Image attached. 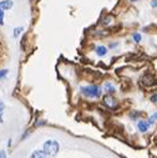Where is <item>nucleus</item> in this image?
<instances>
[{
    "mask_svg": "<svg viewBox=\"0 0 157 158\" xmlns=\"http://www.w3.org/2000/svg\"><path fill=\"white\" fill-rule=\"evenodd\" d=\"M59 149H60V144H59V142H56L54 139L46 141L44 143V148H43V151L45 152V154L46 156H50V157L56 156L57 152H59Z\"/></svg>",
    "mask_w": 157,
    "mask_h": 158,
    "instance_id": "obj_1",
    "label": "nucleus"
},
{
    "mask_svg": "<svg viewBox=\"0 0 157 158\" xmlns=\"http://www.w3.org/2000/svg\"><path fill=\"white\" fill-rule=\"evenodd\" d=\"M81 91L89 97H99L101 95V89L99 86H85L81 87Z\"/></svg>",
    "mask_w": 157,
    "mask_h": 158,
    "instance_id": "obj_2",
    "label": "nucleus"
},
{
    "mask_svg": "<svg viewBox=\"0 0 157 158\" xmlns=\"http://www.w3.org/2000/svg\"><path fill=\"white\" fill-rule=\"evenodd\" d=\"M104 103H105L107 107H110V108H116V107H117L116 100H115L112 96H110V95H107V96L104 97Z\"/></svg>",
    "mask_w": 157,
    "mask_h": 158,
    "instance_id": "obj_3",
    "label": "nucleus"
},
{
    "mask_svg": "<svg viewBox=\"0 0 157 158\" xmlns=\"http://www.w3.org/2000/svg\"><path fill=\"white\" fill-rule=\"evenodd\" d=\"M11 8H13L11 0H3V2H0V9L2 10H9Z\"/></svg>",
    "mask_w": 157,
    "mask_h": 158,
    "instance_id": "obj_4",
    "label": "nucleus"
},
{
    "mask_svg": "<svg viewBox=\"0 0 157 158\" xmlns=\"http://www.w3.org/2000/svg\"><path fill=\"white\" fill-rule=\"evenodd\" d=\"M30 158H46V154H45V152L43 149H35L31 153Z\"/></svg>",
    "mask_w": 157,
    "mask_h": 158,
    "instance_id": "obj_5",
    "label": "nucleus"
},
{
    "mask_svg": "<svg viewBox=\"0 0 157 158\" xmlns=\"http://www.w3.org/2000/svg\"><path fill=\"white\" fill-rule=\"evenodd\" d=\"M148 123L146 122V121H140L138 123H137V128H138V131L140 132H142V133H145V132H147V130H148Z\"/></svg>",
    "mask_w": 157,
    "mask_h": 158,
    "instance_id": "obj_6",
    "label": "nucleus"
},
{
    "mask_svg": "<svg viewBox=\"0 0 157 158\" xmlns=\"http://www.w3.org/2000/svg\"><path fill=\"white\" fill-rule=\"evenodd\" d=\"M106 52H107V49L105 46H97L96 48V54L99 56H104V55H106Z\"/></svg>",
    "mask_w": 157,
    "mask_h": 158,
    "instance_id": "obj_7",
    "label": "nucleus"
},
{
    "mask_svg": "<svg viewBox=\"0 0 157 158\" xmlns=\"http://www.w3.org/2000/svg\"><path fill=\"white\" fill-rule=\"evenodd\" d=\"M105 90H106L107 92L112 94V92L115 91V87H112V85H111V84H106V85H105Z\"/></svg>",
    "mask_w": 157,
    "mask_h": 158,
    "instance_id": "obj_8",
    "label": "nucleus"
},
{
    "mask_svg": "<svg viewBox=\"0 0 157 158\" xmlns=\"http://www.w3.org/2000/svg\"><path fill=\"white\" fill-rule=\"evenodd\" d=\"M8 72H9V71H8L6 69H3V70H0V81H2L3 78H4V77H5L6 75H8Z\"/></svg>",
    "mask_w": 157,
    "mask_h": 158,
    "instance_id": "obj_9",
    "label": "nucleus"
},
{
    "mask_svg": "<svg viewBox=\"0 0 157 158\" xmlns=\"http://www.w3.org/2000/svg\"><path fill=\"white\" fill-rule=\"evenodd\" d=\"M155 121H156V114H152V116L150 117V120L147 121V123H148V126H152V125L155 123Z\"/></svg>",
    "mask_w": 157,
    "mask_h": 158,
    "instance_id": "obj_10",
    "label": "nucleus"
},
{
    "mask_svg": "<svg viewBox=\"0 0 157 158\" xmlns=\"http://www.w3.org/2000/svg\"><path fill=\"white\" fill-rule=\"evenodd\" d=\"M21 31H23V27H16V29L14 30V36L18 37V36L21 34Z\"/></svg>",
    "mask_w": 157,
    "mask_h": 158,
    "instance_id": "obj_11",
    "label": "nucleus"
},
{
    "mask_svg": "<svg viewBox=\"0 0 157 158\" xmlns=\"http://www.w3.org/2000/svg\"><path fill=\"white\" fill-rule=\"evenodd\" d=\"M0 25H4V10L0 9Z\"/></svg>",
    "mask_w": 157,
    "mask_h": 158,
    "instance_id": "obj_12",
    "label": "nucleus"
},
{
    "mask_svg": "<svg viewBox=\"0 0 157 158\" xmlns=\"http://www.w3.org/2000/svg\"><path fill=\"white\" fill-rule=\"evenodd\" d=\"M134 40H135L136 43H140V41H141V35H140V34H137V32H136V34H134Z\"/></svg>",
    "mask_w": 157,
    "mask_h": 158,
    "instance_id": "obj_13",
    "label": "nucleus"
},
{
    "mask_svg": "<svg viewBox=\"0 0 157 158\" xmlns=\"http://www.w3.org/2000/svg\"><path fill=\"white\" fill-rule=\"evenodd\" d=\"M4 108H5V105H4V102H3L2 100H0V113L4 111Z\"/></svg>",
    "mask_w": 157,
    "mask_h": 158,
    "instance_id": "obj_14",
    "label": "nucleus"
},
{
    "mask_svg": "<svg viewBox=\"0 0 157 158\" xmlns=\"http://www.w3.org/2000/svg\"><path fill=\"white\" fill-rule=\"evenodd\" d=\"M0 158H6V152L4 149L0 151Z\"/></svg>",
    "mask_w": 157,
    "mask_h": 158,
    "instance_id": "obj_15",
    "label": "nucleus"
},
{
    "mask_svg": "<svg viewBox=\"0 0 157 158\" xmlns=\"http://www.w3.org/2000/svg\"><path fill=\"white\" fill-rule=\"evenodd\" d=\"M151 101L155 102V103H157V94H155V95L151 97Z\"/></svg>",
    "mask_w": 157,
    "mask_h": 158,
    "instance_id": "obj_16",
    "label": "nucleus"
},
{
    "mask_svg": "<svg viewBox=\"0 0 157 158\" xmlns=\"http://www.w3.org/2000/svg\"><path fill=\"white\" fill-rule=\"evenodd\" d=\"M151 6L152 8H157V0H152V2H151Z\"/></svg>",
    "mask_w": 157,
    "mask_h": 158,
    "instance_id": "obj_17",
    "label": "nucleus"
},
{
    "mask_svg": "<svg viewBox=\"0 0 157 158\" xmlns=\"http://www.w3.org/2000/svg\"><path fill=\"white\" fill-rule=\"evenodd\" d=\"M131 2H138V0H131Z\"/></svg>",
    "mask_w": 157,
    "mask_h": 158,
    "instance_id": "obj_18",
    "label": "nucleus"
},
{
    "mask_svg": "<svg viewBox=\"0 0 157 158\" xmlns=\"http://www.w3.org/2000/svg\"><path fill=\"white\" fill-rule=\"evenodd\" d=\"M155 114H156V120H157V113H155Z\"/></svg>",
    "mask_w": 157,
    "mask_h": 158,
    "instance_id": "obj_19",
    "label": "nucleus"
}]
</instances>
